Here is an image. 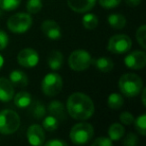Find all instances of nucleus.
I'll return each mask as SVG.
<instances>
[{"instance_id": "nucleus-1", "label": "nucleus", "mask_w": 146, "mask_h": 146, "mask_svg": "<svg viewBox=\"0 0 146 146\" xmlns=\"http://www.w3.org/2000/svg\"><path fill=\"white\" fill-rule=\"evenodd\" d=\"M67 111L76 120H87L94 113V103L88 95L81 92L71 94L67 100Z\"/></svg>"}, {"instance_id": "nucleus-2", "label": "nucleus", "mask_w": 146, "mask_h": 146, "mask_svg": "<svg viewBox=\"0 0 146 146\" xmlns=\"http://www.w3.org/2000/svg\"><path fill=\"white\" fill-rule=\"evenodd\" d=\"M118 86L124 96L132 98L137 96L141 92L143 88V82L135 73H125L120 77Z\"/></svg>"}, {"instance_id": "nucleus-3", "label": "nucleus", "mask_w": 146, "mask_h": 146, "mask_svg": "<svg viewBox=\"0 0 146 146\" xmlns=\"http://www.w3.org/2000/svg\"><path fill=\"white\" fill-rule=\"evenodd\" d=\"M93 135V126L87 122H80V123L75 124L71 128L70 134H69L71 142L76 144V145L86 144L90 141Z\"/></svg>"}, {"instance_id": "nucleus-4", "label": "nucleus", "mask_w": 146, "mask_h": 146, "mask_svg": "<svg viewBox=\"0 0 146 146\" xmlns=\"http://www.w3.org/2000/svg\"><path fill=\"white\" fill-rule=\"evenodd\" d=\"M20 126V117L11 109H4L0 111V133L8 135L18 130Z\"/></svg>"}, {"instance_id": "nucleus-5", "label": "nucleus", "mask_w": 146, "mask_h": 146, "mask_svg": "<svg viewBox=\"0 0 146 146\" xmlns=\"http://www.w3.org/2000/svg\"><path fill=\"white\" fill-rule=\"evenodd\" d=\"M32 25V17L28 13H16L7 20V27L13 33L26 32Z\"/></svg>"}, {"instance_id": "nucleus-6", "label": "nucleus", "mask_w": 146, "mask_h": 146, "mask_svg": "<svg viewBox=\"0 0 146 146\" xmlns=\"http://www.w3.org/2000/svg\"><path fill=\"white\" fill-rule=\"evenodd\" d=\"M91 63V55L84 49H77V50L73 51L68 58L69 67L74 71L86 70Z\"/></svg>"}, {"instance_id": "nucleus-7", "label": "nucleus", "mask_w": 146, "mask_h": 146, "mask_svg": "<svg viewBox=\"0 0 146 146\" xmlns=\"http://www.w3.org/2000/svg\"><path fill=\"white\" fill-rule=\"evenodd\" d=\"M63 86L62 78L57 73H48L41 82V89L47 96H56L60 93Z\"/></svg>"}, {"instance_id": "nucleus-8", "label": "nucleus", "mask_w": 146, "mask_h": 146, "mask_svg": "<svg viewBox=\"0 0 146 146\" xmlns=\"http://www.w3.org/2000/svg\"><path fill=\"white\" fill-rule=\"evenodd\" d=\"M132 46V40L125 34H116L108 41L107 49L115 54H122L128 52Z\"/></svg>"}, {"instance_id": "nucleus-9", "label": "nucleus", "mask_w": 146, "mask_h": 146, "mask_svg": "<svg viewBox=\"0 0 146 146\" xmlns=\"http://www.w3.org/2000/svg\"><path fill=\"white\" fill-rule=\"evenodd\" d=\"M17 61L20 66L25 68H32L38 64L39 55L33 48H24L17 55Z\"/></svg>"}, {"instance_id": "nucleus-10", "label": "nucleus", "mask_w": 146, "mask_h": 146, "mask_svg": "<svg viewBox=\"0 0 146 146\" xmlns=\"http://www.w3.org/2000/svg\"><path fill=\"white\" fill-rule=\"evenodd\" d=\"M125 65L130 69L139 70L146 65V54L144 51H133L124 59Z\"/></svg>"}, {"instance_id": "nucleus-11", "label": "nucleus", "mask_w": 146, "mask_h": 146, "mask_svg": "<svg viewBox=\"0 0 146 146\" xmlns=\"http://www.w3.org/2000/svg\"><path fill=\"white\" fill-rule=\"evenodd\" d=\"M27 139L31 145H42L45 140L44 129L37 124L31 125L27 130Z\"/></svg>"}, {"instance_id": "nucleus-12", "label": "nucleus", "mask_w": 146, "mask_h": 146, "mask_svg": "<svg viewBox=\"0 0 146 146\" xmlns=\"http://www.w3.org/2000/svg\"><path fill=\"white\" fill-rule=\"evenodd\" d=\"M41 30L49 39L57 40L61 37V28L54 20H45L41 25Z\"/></svg>"}, {"instance_id": "nucleus-13", "label": "nucleus", "mask_w": 146, "mask_h": 146, "mask_svg": "<svg viewBox=\"0 0 146 146\" xmlns=\"http://www.w3.org/2000/svg\"><path fill=\"white\" fill-rule=\"evenodd\" d=\"M96 0H67L69 8L74 12L85 13L95 6Z\"/></svg>"}, {"instance_id": "nucleus-14", "label": "nucleus", "mask_w": 146, "mask_h": 146, "mask_svg": "<svg viewBox=\"0 0 146 146\" xmlns=\"http://www.w3.org/2000/svg\"><path fill=\"white\" fill-rule=\"evenodd\" d=\"M14 96V86L7 78H0V101L8 102Z\"/></svg>"}, {"instance_id": "nucleus-15", "label": "nucleus", "mask_w": 146, "mask_h": 146, "mask_svg": "<svg viewBox=\"0 0 146 146\" xmlns=\"http://www.w3.org/2000/svg\"><path fill=\"white\" fill-rule=\"evenodd\" d=\"M9 80L13 86L17 87H25L28 85V77L23 71L13 70L9 75Z\"/></svg>"}, {"instance_id": "nucleus-16", "label": "nucleus", "mask_w": 146, "mask_h": 146, "mask_svg": "<svg viewBox=\"0 0 146 146\" xmlns=\"http://www.w3.org/2000/svg\"><path fill=\"white\" fill-rule=\"evenodd\" d=\"M49 114L54 117H56L57 119H64L65 117V108L64 105L61 103L60 101H57V100H53L50 103L48 104V107H47Z\"/></svg>"}, {"instance_id": "nucleus-17", "label": "nucleus", "mask_w": 146, "mask_h": 146, "mask_svg": "<svg viewBox=\"0 0 146 146\" xmlns=\"http://www.w3.org/2000/svg\"><path fill=\"white\" fill-rule=\"evenodd\" d=\"M92 62H93L96 69H98L99 71L104 72V73L110 72V71L114 68L113 61H112V59L109 58V57L102 56V57H99V58L95 59V60H93Z\"/></svg>"}, {"instance_id": "nucleus-18", "label": "nucleus", "mask_w": 146, "mask_h": 146, "mask_svg": "<svg viewBox=\"0 0 146 146\" xmlns=\"http://www.w3.org/2000/svg\"><path fill=\"white\" fill-rule=\"evenodd\" d=\"M47 63H48V66L52 70H58V69H60L63 65L62 53L58 50L51 51L48 56V59H47Z\"/></svg>"}, {"instance_id": "nucleus-19", "label": "nucleus", "mask_w": 146, "mask_h": 146, "mask_svg": "<svg viewBox=\"0 0 146 146\" xmlns=\"http://www.w3.org/2000/svg\"><path fill=\"white\" fill-rule=\"evenodd\" d=\"M32 102V96L26 91H20L14 96V104L18 108L29 107Z\"/></svg>"}, {"instance_id": "nucleus-20", "label": "nucleus", "mask_w": 146, "mask_h": 146, "mask_svg": "<svg viewBox=\"0 0 146 146\" xmlns=\"http://www.w3.org/2000/svg\"><path fill=\"white\" fill-rule=\"evenodd\" d=\"M30 109H29V112L32 115V117L36 118V119H41L43 118L45 115H46V108H45V105L42 103V102L38 101H32L30 103Z\"/></svg>"}, {"instance_id": "nucleus-21", "label": "nucleus", "mask_w": 146, "mask_h": 146, "mask_svg": "<svg viewBox=\"0 0 146 146\" xmlns=\"http://www.w3.org/2000/svg\"><path fill=\"white\" fill-rule=\"evenodd\" d=\"M108 23L114 29H122L126 25V18L122 14L113 13L108 16Z\"/></svg>"}, {"instance_id": "nucleus-22", "label": "nucleus", "mask_w": 146, "mask_h": 146, "mask_svg": "<svg viewBox=\"0 0 146 146\" xmlns=\"http://www.w3.org/2000/svg\"><path fill=\"white\" fill-rule=\"evenodd\" d=\"M108 135L112 141H118L124 135V127L120 123H113L108 129Z\"/></svg>"}, {"instance_id": "nucleus-23", "label": "nucleus", "mask_w": 146, "mask_h": 146, "mask_svg": "<svg viewBox=\"0 0 146 146\" xmlns=\"http://www.w3.org/2000/svg\"><path fill=\"white\" fill-rule=\"evenodd\" d=\"M124 103V100L122 96L118 93H112L108 96L107 99V105L111 109H119L122 107Z\"/></svg>"}, {"instance_id": "nucleus-24", "label": "nucleus", "mask_w": 146, "mask_h": 146, "mask_svg": "<svg viewBox=\"0 0 146 146\" xmlns=\"http://www.w3.org/2000/svg\"><path fill=\"white\" fill-rule=\"evenodd\" d=\"M82 24L86 29H95L98 25V17L93 13H87L82 18Z\"/></svg>"}, {"instance_id": "nucleus-25", "label": "nucleus", "mask_w": 146, "mask_h": 146, "mask_svg": "<svg viewBox=\"0 0 146 146\" xmlns=\"http://www.w3.org/2000/svg\"><path fill=\"white\" fill-rule=\"evenodd\" d=\"M42 125H43V129L47 130V131L49 132L55 131L59 126V120L56 117H54V116L48 115L44 118Z\"/></svg>"}, {"instance_id": "nucleus-26", "label": "nucleus", "mask_w": 146, "mask_h": 146, "mask_svg": "<svg viewBox=\"0 0 146 146\" xmlns=\"http://www.w3.org/2000/svg\"><path fill=\"white\" fill-rule=\"evenodd\" d=\"M21 0H0V9L4 11H12L18 8Z\"/></svg>"}, {"instance_id": "nucleus-27", "label": "nucleus", "mask_w": 146, "mask_h": 146, "mask_svg": "<svg viewBox=\"0 0 146 146\" xmlns=\"http://www.w3.org/2000/svg\"><path fill=\"white\" fill-rule=\"evenodd\" d=\"M135 128L141 135H146V114L143 113L142 115L138 116L136 119H134Z\"/></svg>"}, {"instance_id": "nucleus-28", "label": "nucleus", "mask_w": 146, "mask_h": 146, "mask_svg": "<svg viewBox=\"0 0 146 146\" xmlns=\"http://www.w3.org/2000/svg\"><path fill=\"white\" fill-rule=\"evenodd\" d=\"M27 11L31 14L38 13L42 8V1L41 0H28L26 4Z\"/></svg>"}, {"instance_id": "nucleus-29", "label": "nucleus", "mask_w": 146, "mask_h": 146, "mask_svg": "<svg viewBox=\"0 0 146 146\" xmlns=\"http://www.w3.org/2000/svg\"><path fill=\"white\" fill-rule=\"evenodd\" d=\"M145 36H146V26L143 24L137 29V31H136V39H137V41L140 44V46L142 47V49L146 48Z\"/></svg>"}, {"instance_id": "nucleus-30", "label": "nucleus", "mask_w": 146, "mask_h": 146, "mask_svg": "<svg viewBox=\"0 0 146 146\" xmlns=\"http://www.w3.org/2000/svg\"><path fill=\"white\" fill-rule=\"evenodd\" d=\"M98 1H99V4L103 8L106 9H111L114 8V7H117L121 2V0H98Z\"/></svg>"}, {"instance_id": "nucleus-31", "label": "nucleus", "mask_w": 146, "mask_h": 146, "mask_svg": "<svg viewBox=\"0 0 146 146\" xmlns=\"http://www.w3.org/2000/svg\"><path fill=\"white\" fill-rule=\"evenodd\" d=\"M91 145L92 146H111L112 140L110 139V138L101 136V137L96 138V139L91 143Z\"/></svg>"}, {"instance_id": "nucleus-32", "label": "nucleus", "mask_w": 146, "mask_h": 146, "mask_svg": "<svg viewBox=\"0 0 146 146\" xmlns=\"http://www.w3.org/2000/svg\"><path fill=\"white\" fill-rule=\"evenodd\" d=\"M119 120H120V122H122V123L125 124V125H130V124H132L134 122V117L130 112L125 111L120 114Z\"/></svg>"}, {"instance_id": "nucleus-33", "label": "nucleus", "mask_w": 146, "mask_h": 146, "mask_svg": "<svg viewBox=\"0 0 146 146\" xmlns=\"http://www.w3.org/2000/svg\"><path fill=\"white\" fill-rule=\"evenodd\" d=\"M138 142L137 136L134 133H128L123 141V144L125 146H135Z\"/></svg>"}, {"instance_id": "nucleus-34", "label": "nucleus", "mask_w": 146, "mask_h": 146, "mask_svg": "<svg viewBox=\"0 0 146 146\" xmlns=\"http://www.w3.org/2000/svg\"><path fill=\"white\" fill-rule=\"evenodd\" d=\"M8 35L5 31L0 30V50H3L4 48H6V46L8 45Z\"/></svg>"}, {"instance_id": "nucleus-35", "label": "nucleus", "mask_w": 146, "mask_h": 146, "mask_svg": "<svg viewBox=\"0 0 146 146\" xmlns=\"http://www.w3.org/2000/svg\"><path fill=\"white\" fill-rule=\"evenodd\" d=\"M46 146H67V143L65 141L59 139H53V140H49L48 142L45 143Z\"/></svg>"}, {"instance_id": "nucleus-36", "label": "nucleus", "mask_w": 146, "mask_h": 146, "mask_svg": "<svg viewBox=\"0 0 146 146\" xmlns=\"http://www.w3.org/2000/svg\"><path fill=\"white\" fill-rule=\"evenodd\" d=\"M125 2H126V4L129 5V6L135 7L141 3V0H125Z\"/></svg>"}, {"instance_id": "nucleus-37", "label": "nucleus", "mask_w": 146, "mask_h": 146, "mask_svg": "<svg viewBox=\"0 0 146 146\" xmlns=\"http://www.w3.org/2000/svg\"><path fill=\"white\" fill-rule=\"evenodd\" d=\"M142 103H143V105L145 106L146 105V102H145V88H142Z\"/></svg>"}, {"instance_id": "nucleus-38", "label": "nucleus", "mask_w": 146, "mask_h": 146, "mask_svg": "<svg viewBox=\"0 0 146 146\" xmlns=\"http://www.w3.org/2000/svg\"><path fill=\"white\" fill-rule=\"evenodd\" d=\"M3 64H4V59H3L2 55L0 54V70H1V68H2Z\"/></svg>"}]
</instances>
